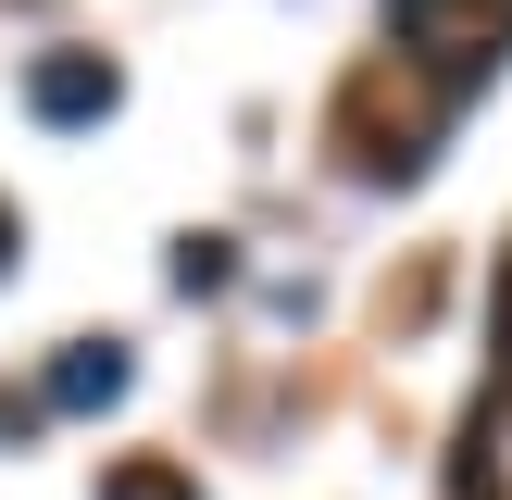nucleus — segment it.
<instances>
[{"label": "nucleus", "instance_id": "obj_1", "mask_svg": "<svg viewBox=\"0 0 512 500\" xmlns=\"http://www.w3.org/2000/svg\"><path fill=\"white\" fill-rule=\"evenodd\" d=\"M388 38L400 63H438L450 100H475L512 63V0H388Z\"/></svg>", "mask_w": 512, "mask_h": 500}, {"label": "nucleus", "instance_id": "obj_2", "mask_svg": "<svg viewBox=\"0 0 512 500\" xmlns=\"http://www.w3.org/2000/svg\"><path fill=\"white\" fill-rule=\"evenodd\" d=\"M113 100H125L113 50H38V63H25V113H38V125H100Z\"/></svg>", "mask_w": 512, "mask_h": 500}, {"label": "nucleus", "instance_id": "obj_3", "mask_svg": "<svg viewBox=\"0 0 512 500\" xmlns=\"http://www.w3.org/2000/svg\"><path fill=\"white\" fill-rule=\"evenodd\" d=\"M125 375H138V363H125V338H63V350H50V413H113V400H125Z\"/></svg>", "mask_w": 512, "mask_h": 500}, {"label": "nucleus", "instance_id": "obj_4", "mask_svg": "<svg viewBox=\"0 0 512 500\" xmlns=\"http://www.w3.org/2000/svg\"><path fill=\"white\" fill-rule=\"evenodd\" d=\"M100 500H200V475H188V463H163V450H125V463L100 475Z\"/></svg>", "mask_w": 512, "mask_h": 500}, {"label": "nucleus", "instance_id": "obj_5", "mask_svg": "<svg viewBox=\"0 0 512 500\" xmlns=\"http://www.w3.org/2000/svg\"><path fill=\"white\" fill-rule=\"evenodd\" d=\"M225 275H238V250H225V238H175V288H225Z\"/></svg>", "mask_w": 512, "mask_h": 500}, {"label": "nucleus", "instance_id": "obj_6", "mask_svg": "<svg viewBox=\"0 0 512 500\" xmlns=\"http://www.w3.org/2000/svg\"><path fill=\"white\" fill-rule=\"evenodd\" d=\"M13 250H25V213H13V200H0V275H13Z\"/></svg>", "mask_w": 512, "mask_h": 500}]
</instances>
